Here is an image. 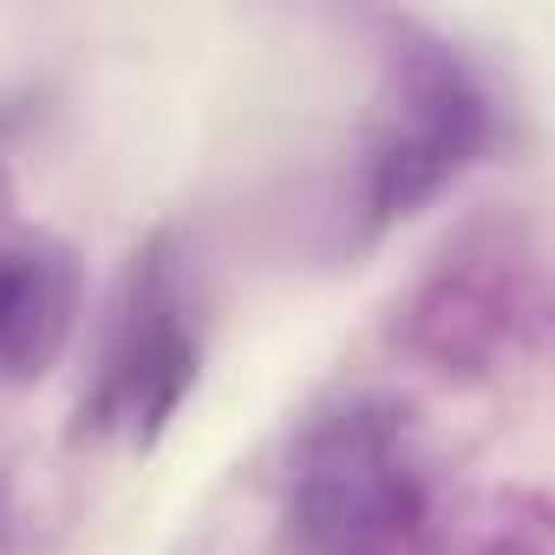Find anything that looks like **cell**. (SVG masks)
<instances>
[{
    "label": "cell",
    "mask_w": 555,
    "mask_h": 555,
    "mask_svg": "<svg viewBox=\"0 0 555 555\" xmlns=\"http://www.w3.org/2000/svg\"><path fill=\"white\" fill-rule=\"evenodd\" d=\"M0 209H8V177H0Z\"/></svg>",
    "instance_id": "obj_6"
},
{
    "label": "cell",
    "mask_w": 555,
    "mask_h": 555,
    "mask_svg": "<svg viewBox=\"0 0 555 555\" xmlns=\"http://www.w3.org/2000/svg\"><path fill=\"white\" fill-rule=\"evenodd\" d=\"M190 386H196V321H190L177 255L157 235V242H144V255H131V274L118 288L99 379L86 399V425L151 444Z\"/></svg>",
    "instance_id": "obj_3"
},
{
    "label": "cell",
    "mask_w": 555,
    "mask_h": 555,
    "mask_svg": "<svg viewBox=\"0 0 555 555\" xmlns=\"http://www.w3.org/2000/svg\"><path fill=\"white\" fill-rule=\"evenodd\" d=\"M288 529L301 555H418L425 464L392 399H347L308 425L288 477Z\"/></svg>",
    "instance_id": "obj_1"
},
{
    "label": "cell",
    "mask_w": 555,
    "mask_h": 555,
    "mask_svg": "<svg viewBox=\"0 0 555 555\" xmlns=\"http://www.w3.org/2000/svg\"><path fill=\"white\" fill-rule=\"evenodd\" d=\"M503 555H542V542H535V535H529V542H522V548H503Z\"/></svg>",
    "instance_id": "obj_5"
},
{
    "label": "cell",
    "mask_w": 555,
    "mask_h": 555,
    "mask_svg": "<svg viewBox=\"0 0 555 555\" xmlns=\"http://www.w3.org/2000/svg\"><path fill=\"white\" fill-rule=\"evenodd\" d=\"M79 321V268L53 235H0V386L40 379Z\"/></svg>",
    "instance_id": "obj_4"
},
{
    "label": "cell",
    "mask_w": 555,
    "mask_h": 555,
    "mask_svg": "<svg viewBox=\"0 0 555 555\" xmlns=\"http://www.w3.org/2000/svg\"><path fill=\"white\" fill-rule=\"evenodd\" d=\"M490 138V99L444 47H412L392 60L379 125L366 144V209L399 222L425 209Z\"/></svg>",
    "instance_id": "obj_2"
}]
</instances>
